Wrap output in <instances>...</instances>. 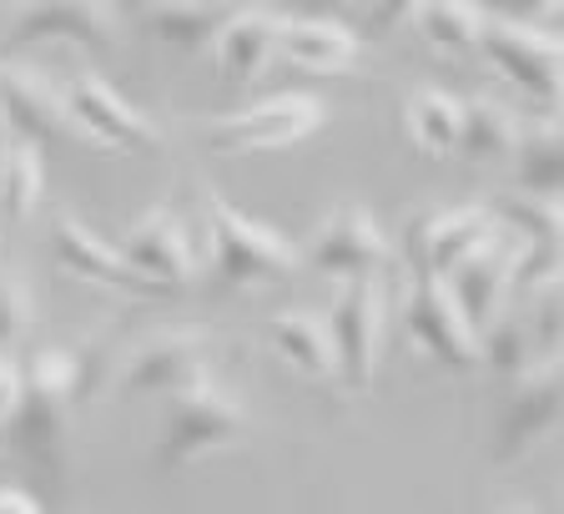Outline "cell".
I'll return each instance as SVG.
<instances>
[{
  "mask_svg": "<svg viewBox=\"0 0 564 514\" xmlns=\"http://www.w3.org/2000/svg\"><path fill=\"white\" fill-rule=\"evenodd\" d=\"M212 227V263H217V282L223 288H278L303 268V247H293L288 237H278L272 227L252 223L223 192H202Z\"/></svg>",
  "mask_w": 564,
  "mask_h": 514,
  "instance_id": "6da1fadb",
  "label": "cell"
},
{
  "mask_svg": "<svg viewBox=\"0 0 564 514\" xmlns=\"http://www.w3.org/2000/svg\"><path fill=\"white\" fill-rule=\"evenodd\" d=\"M21 374H25V388H21V404H15L11 424H6V439L31 464L61 469V459H66V429H70V419H66L70 388H76V353L41 349Z\"/></svg>",
  "mask_w": 564,
  "mask_h": 514,
  "instance_id": "7a4b0ae2",
  "label": "cell"
},
{
  "mask_svg": "<svg viewBox=\"0 0 564 514\" xmlns=\"http://www.w3.org/2000/svg\"><path fill=\"white\" fill-rule=\"evenodd\" d=\"M247 439V409L232 394L202 378V384H187L166 394V414L162 429H156V469L162 474H176V469L197 464L202 454H217V449H232Z\"/></svg>",
  "mask_w": 564,
  "mask_h": 514,
  "instance_id": "3957f363",
  "label": "cell"
},
{
  "mask_svg": "<svg viewBox=\"0 0 564 514\" xmlns=\"http://www.w3.org/2000/svg\"><path fill=\"white\" fill-rule=\"evenodd\" d=\"M323 101L307 92H282L268 101H252L232 117L212 121L207 127V147L223 157H247V152H282V147H297L323 127Z\"/></svg>",
  "mask_w": 564,
  "mask_h": 514,
  "instance_id": "277c9868",
  "label": "cell"
},
{
  "mask_svg": "<svg viewBox=\"0 0 564 514\" xmlns=\"http://www.w3.org/2000/svg\"><path fill=\"white\" fill-rule=\"evenodd\" d=\"M303 263L328 282H352V278H388L393 272V247L378 233L368 207H343L328 212V223L317 227L303 247Z\"/></svg>",
  "mask_w": 564,
  "mask_h": 514,
  "instance_id": "5b68a950",
  "label": "cell"
},
{
  "mask_svg": "<svg viewBox=\"0 0 564 514\" xmlns=\"http://www.w3.org/2000/svg\"><path fill=\"white\" fill-rule=\"evenodd\" d=\"M328 339H333V368H338V378L352 394H368L378 343H383V278L338 282V298L328 308Z\"/></svg>",
  "mask_w": 564,
  "mask_h": 514,
  "instance_id": "8992f818",
  "label": "cell"
},
{
  "mask_svg": "<svg viewBox=\"0 0 564 514\" xmlns=\"http://www.w3.org/2000/svg\"><path fill=\"white\" fill-rule=\"evenodd\" d=\"M0 117H6L11 137L35 141V147H41V141H61V147H91L96 152L91 131L70 117L61 86H51L46 71H31V66H21V61H6V66H0Z\"/></svg>",
  "mask_w": 564,
  "mask_h": 514,
  "instance_id": "52a82bcc",
  "label": "cell"
},
{
  "mask_svg": "<svg viewBox=\"0 0 564 514\" xmlns=\"http://www.w3.org/2000/svg\"><path fill=\"white\" fill-rule=\"evenodd\" d=\"M484 61L505 76L514 92L534 96V101L554 106L560 101V41L524 21H505V15H484L479 41H474Z\"/></svg>",
  "mask_w": 564,
  "mask_h": 514,
  "instance_id": "ba28073f",
  "label": "cell"
},
{
  "mask_svg": "<svg viewBox=\"0 0 564 514\" xmlns=\"http://www.w3.org/2000/svg\"><path fill=\"white\" fill-rule=\"evenodd\" d=\"M212 358H217V333L212 328H172V333H152L121 368V394H176L187 384L212 378Z\"/></svg>",
  "mask_w": 564,
  "mask_h": 514,
  "instance_id": "9c48e42d",
  "label": "cell"
},
{
  "mask_svg": "<svg viewBox=\"0 0 564 514\" xmlns=\"http://www.w3.org/2000/svg\"><path fill=\"white\" fill-rule=\"evenodd\" d=\"M46 41H70L82 51H111L117 46V15L111 0H25L11 15L0 51H25V46H46Z\"/></svg>",
  "mask_w": 564,
  "mask_h": 514,
  "instance_id": "30bf717a",
  "label": "cell"
},
{
  "mask_svg": "<svg viewBox=\"0 0 564 514\" xmlns=\"http://www.w3.org/2000/svg\"><path fill=\"white\" fill-rule=\"evenodd\" d=\"M403 339L413 353L444 363L454 374H474L479 368V339L464 323V313L454 308V298L444 292V282L423 272L409 288V308H403Z\"/></svg>",
  "mask_w": 564,
  "mask_h": 514,
  "instance_id": "8fae6325",
  "label": "cell"
},
{
  "mask_svg": "<svg viewBox=\"0 0 564 514\" xmlns=\"http://www.w3.org/2000/svg\"><path fill=\"white\" fill-rule=\"evenodd\" d=\"M61 96H66L70 117L91 131L96 152H162V131L141 117L117 86H106L96 71H76L61 86Z\"/></svg>",
  "mask_w": 564,
  "mask_h": 514,
  "instance_id": "7c38bea8",
  "label": "cell"
},
{
  "mask_svg": "<svg viewBox=\"0 0 564 514\" xmlns=\"http://www.w3.org/2000/svg\"><path fill=\"white\" fill-rule=\"evenodd\" d=\"M524 384H519L514 404L505 409V424H499V445H494V454L505 459H524L529 449L540 445V439H550L554 429H560V414H564V374H560V353L544 363H534V368H524Z\"/></svg>",
  "mask_w": 564,
  "mask_h": 514,
  "instance_id": "4fadbf2b",
  "label": "cell"
},
{
  "mask_svg": "<svg viewBox=\"0 0 564 514\" xmlns=\"http://www.w3.org/2000/svg\"><path fill=\"white\" fill-rule=\"evenodd\" d=\"M51 257H56V268L70 272V278L91 282V288H106V292H131V298H156V282L137 278V272L121 263L117 247H106L91 227H82L70 212H61L56 223H51Z\"/></svg>",
  "mask_w": 564,
  "mask_h": 514,
  "instance_id": "5bb4252c",
  "label": "cell"
},
{
  "mask_svg": "<svg viewBox=\"0 0 564 514\" xmlns=\"http://www.w3.org/2000/svg\"><path fill=\"white\" fill-rule=\"evenodd\" d=\"M117 253L137 278L156 282V288H182V282L192 278V268H197L187 233H182V223H176V212H166V207L147 212V217L121 237Z\"/></svg>",
  "mask_w": 564,
  "mask_h": 514,
  "instance_id": "9a60e30c",
  "label": "cell"
},
{
  "mask_svg": "<svg viewBox=\"0 0 564 514\" xmlns=\"http://www.w3.org/2000/svg\"><path fill=\"white\" fill-rule=\"evenodd\" d=\"M509 263H514V247H505L499 237H494L484 253H474V257H464L458 268H448L444 278V292L454 298V308L464 313V323L474 328V339H479L484 328L494 323V318L505 313V303H509Z\"/></svg>",
  "mask_w": 564,
  "mask_h": 514,
  "instance_id": "2e32d148",
  "label": "cell"
},
{
  "mask_svg": "<svg viewBox=\"0 0 564 514\" xmlns=\"http://www.w3.org/2000/svg\"><path fill=\"white\" fill-rule=\"evenodd\" d=\"M278 56L313 76H343L358 61V35L328 15H278Z\"/></svg>",
  "mask_w": 564,
  "mask_h": 514,
  "instance_id": "e0dca14e",
  "label": "cell"
},
{
  "mask_svg": "<svg viewBox=\"0 0 564 514\" xmlns=\"http://www.w3.org/2000/svg\"><path fill=\"white\" fill-rule=\"evenodd\" d=\"M272 56H278V15L262 11V6H237L223 21V31L212 35L217 76H227L237 86L258 82Z\"/></svg>",
  "mask_w": 564,
  "mask_h": 514,
  "instance_id": "ac0fdd59",
  "label": "cell"
},
{
  "mask_svg": "<svg viewBox=\"0 0 564 514\" xmlns=\"http://www.w3.org/2000/svg\"><path fill=\"white\" fill-rule=\"evenodd\" d=\"M499 237V223H494L489 207H454L429 217L419 233V263L429 278H444L448 268H458L464 257L484 253V247Z\"/></svg>",
  "mask_w": 564,
  "mask_h": 514,
  "instance_id": "d6986e66",
  "label": "cell"
},
{
  "mask_svg": "<svg viewBox=\"0 0 564 514\" xmlns=\"http://www.w3.org/2000/svg\"><path fill=\"white\" fill-rule=\"evenodd\" d=\"M268 343L272 353H278L293 374L313 378V384H328V378H338V368H333V339H328V323L317 313H272L268 323Z\"/></svg>",
  "mask_w": 564,
  "mask_h": 514,
  "instance_id": "ffe728a7",
  "label": "cell"
},
{
  "mask_svg": "<svg viewBox=\"0 0 564 514\" xmlns=\"http://www.w3.org/2000/svg\"><path fill=\"white\" fill-rule=\"evenodd\" d=\"M242 0H156L147 15V31L156 35V41H166V46L176 51H202L212 46V35L223 31V21L237 11Z\"/></svg>",
  "mask_w": 564,
  "mask_h": 514,
  "instance_id": "44dd1931",
  "label": "cell"
},
{
  "mask_svg": "<svg viewBox=\"0 0 564 514\" xmlns=\"http://www.w3.org/2000/svg\"><path fill=\"white\" fill-rule=\"evenodd\" d=\"M458 117H464V101L438 86H419L403 106V127H409L413 147L423 157H454L458 152Z\"/></svg>",
  "mask_w": 564,
  "mask_h": 514,
  "instance_id": "7402d4cb",
  "label": "cell"
},
{
  "mask_svg": "<svg viewBox=\"0 0 564 514\" xmlns=\"http://www.w3.org/2000/svg\"><path fill=\"white\" fill-rule=\"evenodd\" d=\"M519 121L505 101H489V96H474L464 101V117H458V152L469 162H505L519 141Z\"/></svg>",
  "mask_w": 564,
  "mask_h": 514,
  "instance_id": "603a6c76",
  "label": "cell"
},
{
  "mask_svg": "<svg viewBox=\"0 0 564 514\" xmlns=\"http://www.w3.org/2000/svg\"><path fill=\"white\" fill-rule=\"evenodd\" d=\"M46 197V157L35 141L11 137L6 157H0V217L6 223H25Z\"/></svg>",
  "mask_w": 564,
  "mask_h": 514,
  "instance_id": "cb8c5ba5",
  "label": "cell"
},
{
  "mask_svg": "<svg viewBox=\"0 0 564 514\" xmlns=\"http://www.w3.org/2000/svg\"><path fill=\"white\" fill-rule=\"evenodd\" d=\"M413 25H419L423 46L444 51V56H464V51H474V41H479L484 11L474 0H419Z\"/></svg>",
  "mask_w": 564,
  "mask_h": 514,
  "instance_id": "d4e9b609",
  "label": "cell"
},
{
  "mask_svg": "<svg viewBox=\"0 0 564 514\" xmlns=\"http://www.w3.org/2000/svg\"><path fill=\"white\" fill-rule=\"evenodd\" d=\"M494 223L509 227L519 237V247H560L564 237V217H560V197H540V192H509L494 202Z\"/></svg>",
  "mask_w": 564,
  "mask_h": 514,
  "instance_id": "484cf974",
  "label": "cell"
},
{
  "mask_svg": "<svg viewBox=\"0 0 564 514\" xmlns=\"http://www.w3.org/2000/svg\"><path fill=\"white\" fill-rule=\"evenodd\" d=\"M534 363H540V349L529 339V323L505 308V313L479 333V368H494L499 378H519L524 368H534Z\"/></svg>",
  "mask_w": 564,
  "mask_h": 514,
  "instance_id": "4316f807",
  "label": "cell"
},
{
  "mask_svg": "<svg viewBox=\"0 0 564 514\" xmlns=\"http://www.w3.org/2000/svg\"><path fill=\"white\" fill-rule=\"evenodd\" d=\"M509 157H519V182H524V192L560 197V182H564V137H560V127L519 131V141H514V152Z\"/></svg>",
  "mask_w": 564,
  "mask_h": 514,
  "instance_id": "83f0119b",
  "label": "cell"
},
{
  "mask_svg": "<svg viewBox=\"0 0 564 514\" xmlns=\"http://www.w3.org/2000/svg\"><path fill=\"white\" fill-rule=\"evenodd\" d=\"M31 323H35L31 288L21 282V272L0 268V353H11L31 333Z\"/></svg>",
  "mask_w": 564,
  "mask_h": 514,
  "instance_id": "f1b7e54d",
  "label": "cell"
},
{
  "mask_svg": "<svg viewBox=\"0 0 564 514\" xmlns=\"http://www.w3.org/2000/svg\"><path fill=\"white\" fill-rule=\"evenodd\" d=\"M529 298H534V308L524 313L529 339H534V349H540L544 358H554V353H560V339H564V298H560V278L544 282V288H534Z\"/></svg>",
  "mask_w": 564,
  "mask_h": 514,
  "instance_id": "f546056e",
  "label": "cell"
},
{
  "mask_svg": "<svg viewBox=\"0 0 564 514\" xmlns=\"http://www.w3.org/2000/svg\"><path fill=\"white\" fill-rule=\"evenodd\" d=\"M413 11H419V0H368V31L373 35L399 31V25L413 21Z\"/></svg>",
  "mask_w": 564,
  "mask_h": 514,
  "instance_id": "4dcf8cb0",
  "label": "cell"
},
{
  "mask_svg": "<svg viewBox=\"0 0 564 514\" xmlns=\"http://www.w3.org/2000/svg\"><path fill=\"white\" fill-rule=\"evenodd\" d=\"M21 388H25V374H21V363H15V353H0V433H6L15 404H21Z\"/></svg>",
  "mask_w": 564,
  "mask_h": 514,
  "instance_id": "1f68e13d",
  "label": "cell"
},
{
  "mask_svg": "<svg viewBox=\"0 0 564 514\" xmlns=\"http://www.w3.org/2000/svg\"><path fill=\"white\" fill-rule=\"evenodd\" d=\"M494 15H505V21H524V15H554L560 11V0H484Z\"/></svg>",
  "mask_w": 564,
  "mask_h": 514,
  "instance_id": "d6a6232c",
  "label": "cell"
},
{
  "mask_svg": "<svg viewBox=\"0 0 564 514\" xmlns=\"http://www.w3.org/2000/svg\"><path fill=\"white\" fill-rule=\"evenodd\" d=\"M0 514H41V500L31 490H15V484H0Z\"/></svg>",
  "mask_w": 564,
  "mask_h": 514,
  "instance_id": "836d02e7",
  "label": "cell"
},
{
  "mask_svg": "<svg viewBox=\"0 0 564 514\" xmlns=\"http://www.w3.org/2000/svg\"><path fill=\"white\" fill-rule=\"evenodd\" d=\"M307 11H317V15H333V11H348L352 0H303Z\"/></svg>",
  "mask_w": 564,
  "mask_h": 514,
  "instance_id": "e575fe53",
  "label": "cell"
},
{
  "mask_svg": "<svg viewBox=\"0 0 564 514\" xmlns=\"http://www.w3.org/2000/svg\"><path fill=\"white\" fill-rule=\"evenodd\" d=\"M121 6H127V11H137V15H141V11H152L156 0H121Z\"/></svg>",
  "mask_w": 564,
  "mask_h": 514,
  "instance_id": "d590c367",
  "label": "cell"
},
{
  "mask_svg": "<svg viewBox=\"0 0 564 514\" xmlns=\"http://www.w3.org/2000/svg\"><path fill=\"white\" fill-rule=\"evenodd\" d=\"M6 147H11V127H6V117H0V157H6Z\"/></svg>",
  "mask_w": 564,
  "mask_h": 514,
  "instance_id": "8d00e7d4",
  "label": "cell"
},
{
  "mask_svg": "<svg viewBox=\"0 0 564 514\" xmlns=\"http://www.w3.org/2000/svg\"><path fill=\"white\" fill-rule=\"evenodd\" d=\"M227 6H232V0H227Z\"/></svg>",
  "mask_w": 564,
  "mask_h": 514,
  "instance_id": "74e56055",
  "label": "cell"
}]
</instances>
